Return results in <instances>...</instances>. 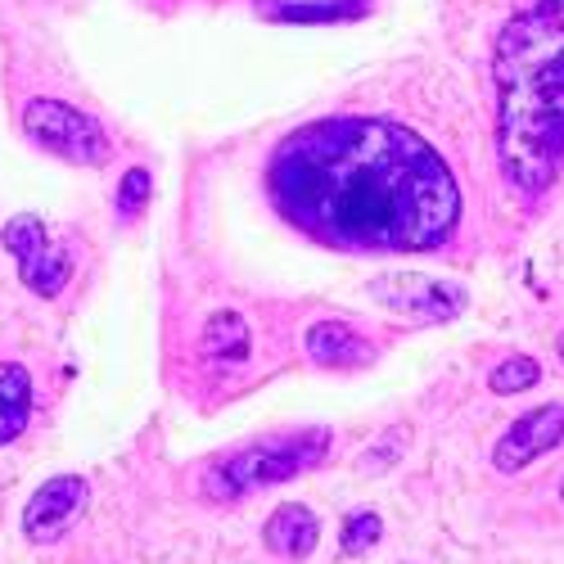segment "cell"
<instances>
[{
  "mask_svg": "<svg viewBox=\"0 0 564 564\" xmlns=\"http://www.w3.org/2000/svg\"><path fill=\"white\" fill-rule=\"evenodd\" d=\"M267 191L280 217L339 249H434L460 217L452 167L389 118L299 127L271 154Z\"/></svg>",
  "mask_w": 564,
  "mask_h": 564,
  "instance_id": "cell-1",
  "label": "cell"
},
{
  "mask_svg": "<svg viewBox=\"0 0 564 564\" xmlns=\"http://www.w3.org/2000/svg\"><path fill=\"white\" fill-rule=\"evenodd\" d=\"M303 344H307V357L321 361V366H361V361H370V344L344 321H316L303 335Z\"/></svg>",
  "mask_w": 564,
  "mask_h": 564,
  "instance_id": "cell-10",
  "label": "cell"
},
{
  "mask_svg": "<svg viewBox=\"0 0 564 564\" xmlns=\"http://www.w3.org/2000/svg\"><path fill=\"white\" fill-rule=\"evenodd\" d=\"M380 533H384L380 514L357 510V514H348V524H344V551L348 555H361V551H370L375 542H380Z\"/></svg>",
  "mask_w": 564,
  "mask_h": 564,
  "instance_id": "cell-15",
  "label": "cell"
},
{
  "mask_svg": "<svg viewBox=\"0 0 564 564\" xmlns=\"http://www.w3.org/2000/svg\"><path fill=\"white\" fill-rule=\"evenodd\" d=\"M497 154L520 195H546L564 172V0H520L492 51Z\"/></svg>",
  "mask_w": 564,
  "mask_h": 564,
  "instance_id": "cell-2",
  "label": "cell"
},
{
  "mask_svg": "<svg viewBox=\"0 0 564 564\" xmlns=\"http://www.w3.org/2000/svg\"><path fill=\"white\" fill-rule=\"evenodd\" d=\"M538 361L533 357H506L492 375H488V384H492V393H524V389H533L538 384Z\"/></svg>",
  "mask_w": 564,
  "mask_h": 564,
  "instance_id": "cell-14",
  "label": "cell"
},
{
  "mask_svg": "<svg viewBox=\"0 0 564 564\" xmlns=\"http://www.w3.org/2000/svg\"><path fill=\"white\" fill-rule=\"evenodd\" d=\"M560 443H564V406L560 402H546V406H538V411L514 420V425L501 434L492 460H497L501 475H520L524 465H533L538 456L555 452Z\"/></svg>",
  "mask_w": 564,
  "mask_h": 564,
  "instance_id": "cell-7",
  "label": "cell"
},
{
  "mask_svg": "<svg viewBox=\"0 0 564 564\" xmlns=\"http://www.w3.org/2000/svg\"><path fill=\"white\" fill-rule=\"evenodd\" d=\"M0 240H6V249H10V258H14V267H19V280H23L32 294L55 299V294L68 285L73 258L51 245V235H45L41 217H32V213L14 217L6 230H0Z\"/></svg>",
  "mask_w": 564,
  "mask_h": 564,
  "instance_id": "cell-6",
  "label": "cell"
},
{
  "mask_svg": "<svg viewBox=\"0 0 564 564\" xmlns=\"http://www.w3.org/2000/svg\"><path fill=\"white\" fill-rule=\"evenodd\" d=\"M262 542H267L275 555H285V560H303V555L316 551V542H321V524H316V514H312L307 506L294 501V506H280L271 520H267Z\"/></svg>",
  "mask_w": 564,
  "mask_h": 564,
  "instance_id": "cell-9",
  "label": "cell"
},
{
  "mask_svg": "<svg viewBox=\"0 0 564 564\" xmlns=\"http://www.w3.org/2000/svg\"><path fill=\"white\" fill-rule=\"evenodd\" d=\"M560 361H564V335H560Z\"/></svg>",
  "mask_w": 564,
  "mask_h": 564,
  "instance_id": "cell-17",
  "label": "cell"
},
{
  "mask_svg": "<svg viewBox=\"0 0 564 564\" xmlns=\"http://www.w3.org/2000/svg\"><path fill=\"white\" fill-rule=\"evenodd\" d=\"M86 506V479L77 475H59L51 484H41L23 510V533L32 542H55L73 529V520L82 514Z\"/></svg>",
  "mask_w": 564,
  "mask_h": 564,
  "instance_id": "cell-8",
  "label": "cell"
},
{
  "mask_svg": "<svg viewBox=\"0 0 564 564\" xmlns=\"http://www.w3.org/2000/svg\"><path fill=\"white\" fill-rule=\"evenodd\" d=\"M204 352L213 361H245L249 357V325L235 312H217L204 325Z\"/></svg>",
  "mask_w": 564,
  "mask_h": 564,
  "instance_id": "cell-12",
  "label": "cell"
},
{
  "mask_svg": "<svg viewBox=\"0 0 564 564\" xmlns=\"http://www.w3.org/2000/svg\"><path fill=\"white\" fill-rule=\"evenodd\" d=\"M560 492H564V488H560Z\"/></svg>",
  "mask_w": 564,
  "mask_h": 564,
  "instance_id": "cell-18",
  "label": "cell"
},
{
  "mask_svg": "<svg viewBox=\"0 0 564 564\" xmlns=\"http://www.w3.org/2000/svg\"><path fill=\"white\" fill-rule=\"evenodd\" d=\"M361 10H366V0H352V6L330 0V6H271L267 14L271 19H290V23H330V19H352Z\"/></svg>",
  "mask_w": 564,
  "mask_h": 564,
  "instance_id": "cell-13",
  "label": "cell"
},
{
  "mask_svg": "<svg viewBox=\"0 0 564 564\" xmlns=\"http://www.w3.org/2000/svg\"><path fill=\"white\" fill-rule=\"evenodd\" d=\"M370 299L384 303L389 312L420 321V325H443L456 321L465 312V290L452 285V280H434V275H415V271H393L380 275L370 285Z\"/></svg>",
  "mask_w": 564,
  "mask_h": 564,
  "instance_id": "cell-5",
  "label": "cell"
},
{
  "mask_svg": "<svg viewBox=\"0 0 564 564\" xmlns=\"http://www.w3.org/2000/svg\"><path fill=\"white\" fill-rule=\"evenodd\" d=\"M23 131L36 140L41 150H51L55 159L77 163V167H100L113 154L105 127L90 113L64 105V100H32L23 109Z\"/></svg>",
  "mask_w": 564,
  "mask_h": 564,
  "instance_id": "cell-4",
  "label": "cell"
},
{
  "mask_svg": "<svg viewBox=\"0 0 564 564\" xmlns=\"http://www.w3.org/2000/svg\"><path fill=\"white\" fill-rule=\"evenodd\" d=\"M32 420V375L19 361H0V443H14Z\"/></svg>",
  "mask_w": 564,
  "mask_h": 564,
  "instance_id": "cell-11",
  "label": "cell"
},
{
  "mask_svg": "<svg viewBox=\"0 0 564 564\" xmlns=\"http://www.w3.org/2000/svg\"><path fill=\"white\" fill-rule=\"evenodd\" d=\"M325 452H330V430H299V434H285V438L253 443L245 452L226 456L221 465H213L208 479H204V492L217 497V501L249 497L258 488L285 484V479L303 475V469L321 465Z\"/></svg>",
  "mask_w": 564,
  "mask_h": 564,
  "instance_id": "cell-3",
  "label": "cell"
},
{
  "mask_svg": "<svg viewBox=\"0 0 564 564\" xmlns=\"http://www.w3.org/2000/svg\"><path fill=\"white\" fill-rule=\"evenodd\" d=\"M150 191H154L150 172H145V167H131V172L122 176V185H118V213H122V217H135L140 208L150 204Z\"/></svg>",
  "mask_w": 564,
  "mask_h": 564,
  "instance_id": "cell-16",
  "label": "cell"
}]
</instances>
